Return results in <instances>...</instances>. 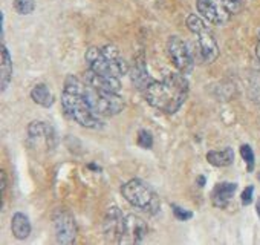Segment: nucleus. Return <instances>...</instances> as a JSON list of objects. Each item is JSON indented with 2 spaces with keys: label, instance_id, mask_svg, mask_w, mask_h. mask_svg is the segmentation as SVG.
<instances>
[{
  "label": "nucleus",
  "instance_id": "f257e3e1",
  "mask_svg": "<svg viewBox=\"0 0 260 245\" xmlns=\"http://www.w3.org/2000/svg\"><path fill=\"white\" fill-rule=\"evenodd\" d=\"M188 90V80L178 71L167 74L162 80L152 78L141 94L152 107L172 115L176 113L185 103Z\"/></svg>",
  "mask_w": 260,
  "mask_h": 245
},
{
  "label": "nucleus",
  "instance_id": "f03ea898",
  "mask_svg": "<svg viewBox=\"0 0 260 245\" xmlns=\"http://www.w3.org/2000/svg\"><path fill=\"white\" fill-rule=\"evenodd\" d=\"M64 90L78 94L89 106L90 109L100 115V116H113L118 115L125 103L124 98L119 94H113V92H104V90H98L92 86H89L84 80L77 78L75 75H68L64 80Z\"/></svg>",
  "mask_w": 260,
  "mask_h": 245
},
{
  "label": "nucleus",
  "instance_id": "7ed1b4c3",
  "mask_svg": "<svg viewBox=\"0 0 260 245\" xmlns=\"http://www.w3.org/2000/svg\"><path fill=\"white\" fill-rule=\"evenodd\" d=\"M84 60L87 65V69L110 75V77H122L128 72V65L121 55L119 49L113 45H104V46H90L86 54Z\"/></svg>",
  "mask_w": 260,
  "mask_h": 245
},
{
  "label": "nucleus",
  "instance_id": "20e7f679",
  "mask_svg": "<svg viewBox=\"0 0 260 245\" xmlns=\"http://www.w3.org/2000/svg\"><path fill=\"white\" fill-rule=\"evenodd\" d=\"M187 26L196 37V60L202 65H211L219 55V46L205 19L190 14L187 17Z\"/></svg>",
  "mask_w": 260,
  "mask_h": 245
},
{
  "label": "nucleus",
  "instance_id": "39448f33",
  "mask_svg": "<svg viewBox=\"0 0 260 245\" xmlns=\"http://www.w3.org/2000/svg\"><path fill=\"white\" fill-rule=\"evenodd\" d=\"M121 193L130 205H134L149 215H156L161 208V202L156 192L143 179L134 178L127 181L121 187Z\"/></svg>",
  "mask_w": 260,
  "mask_h": 245
},
{
  "label": "nucleus",
  "instance_id": "423d86ee",
  "mask_svg": "<svg viewBox=\"0 0 260 245\" xmlns=\"http://www.w3.org/2000/svg\"><path fill=\"white\" fill-rule=\"evenodd\" d=\"M61 107L69 118L77 121L83 128H87V129H103L104 128L103 116L96 115L78 94L63 89Z\"/></svg>",
  "mask_w": 260,
  "mask_h": 245
},
{
  "label": "nucleus",
  "instance_id": "0eeeda50",
  "mask_svg": "<svg viewBox=\"0 0 260 245\" xmlns=\"http://www.w3.org/2000/svg\"><path fill=\"white\" fill-rule=\"evenodd\" d=\"M245 0H196L199 14L211 25H225L240 13Z\"/></svg>",
  "mask_w": 260,
  "mask_h": 245
},
{
  "label": "nucleus",
  "instance_id": "6e6552de",
  "mask_svg": "<svg viewBox=\"0 0 260 245\" xmlns=\"http://www.w3.org/2000/svg\"><path fill=\"white\" fill-rule=\"evenodd\" d=\"M167 54L173 63V66L176 68V71H179L184 75H188L196 63V58L193 55V52L190 51L188 45L178 36H172L167 40Z\"/></svg>",
  "mask_w": 260,
  "mask_h": 245
},
{
  "label": "nucleus",
  "instance_id": "1a4fd4ad",
  "mask_svg": "<svg viewBox=\"0 0 260 245\" xmlns=\"http://www.w3.org/2000/svg\"><path fill=\"white\" fill-rule=\"evenodd\" d=\"M28 140L29 143L37 147L39 144H45L48 150L57 147V134L52 126H49L45 121H31L28 126Z\"/></svg>",
  "mask_w": 260,
  "mask_h": 245
},
{
  "label": "nucleus",
  "instance_id": "9d476101",
  "mask_svg": "<svg viewBox=\"0 0 260 245\" xmlns=\"http://www.w3.org/2000/svg\"><path fill=\"white\" fill-rule=\"evenodd\" d=\"M124 218L125 216L121 213V210L116 205L107 208L104 222H103V231L109 243H121L122 230H124Z\"/></svg>",
  "mask_w": 260,
  "mask_h": 245
},
{
  "label": "nucleus",
  "instance_id": "9b49d317",
  "mask_svg": "<svg viewBox=\"0 0 260 245\" xmlns=\"http://www.w3.org/2000/svg\"><path fill=\"white\" fill-rule=\"evenodd\" d=\"M55 236L58 243H74L77 239V222L71 211L58 210L55 215Z\"/></svg>",
  "mask_w": 260,
  "mask_h": 245
},
{
  "label": "nucleus",
  "instance_id": "f8f14e48",
  "mask_svg": "<svg viewBox=\"0 0 260 245\" xmlns=\"http://www.w3.org/2000/svg\"><path fill=\"white\" fill-rule=\"evenodd\" d=\"M147 224L137 215H125L121 243H140L147 236Z\"/></svg>",
  "mask_w": 260,
  "mask_h": 245
},
{
  "label": "nucleus",
  "instance_id": "ddd939ff",
  "mask_svg": "<svg viewBox=\"0 0 260 245\" xmlns=\"http://www.w3.org/2000/svg\"><path fill=\"white\" fill-rule=\"evenodd\" d=\"M84 81L98 89V90H104V92H113V94H119L121 90V81L118 77H110V75H104V74H98L93 72L90 69L86 71L84 74Z\"/></svg>",
  "mask_w": 260,
  "mask_h": 245
},
{
  "label": "nucleus",
  "instance_id": "4468645a",
  "mask_svg": "<svg viewBox=\"0 0 260 245\" xmlns=\"http://www.w3.org/2000/svg\"><path fill=\"white\" fill-rule=\"evenodd\" d=\"M236 190H237L236 182H219V184H216L213 192H211L213 205L217 208H225L228 205V202L233 199Z\"/></svg>",
  "mask_w": 260,
  "mask_h": 245
},
{
  "label": "nucleus",
  "instance_id": "2eb2a0df",
  "mask_svg": "<svg viewBox=\"0 0 260 245\" xmlns=\"http://www.w3.org/2000/svg\"><path fill=\"white\" fill-rule=\"evenodd\" d=\"M31 222H29V218L22 213V211H17L13 215V219H11V231L14 234V237L23 240L26 239L29 234H31Z\"/></svg>",
  "mask_w": 260,
  "mask_h": 245
},
{
  "label": "nucleus",
  "instance_id": "dca6fc26",
  "mask_svg": "<svg viewBox=\"0 0 260 245\" xmlns=\"http://www.w3.org/2000/svg\"><path fill=\"white\" fill-rule=\"evenodd\" d=\"M207 161L214 167H228L234 163V150L225 147L222 150H211L207 154Z\"/></svg>",
  "mask_w": 260,
  "mask_h": 245
},
{
  "label": "nucleus",
  "instance_id": "f3484780",
  "mask_svg": "<svg viewBox=\"0 0 260 245\" xmlns=\"http://www.w3.org/2000/svg\"><path fill=\"white\" fill-rule=\"evenodd\" d=\"M31 98H32V101L36 103V104H39V106H42V107H51L52 104H54V95L51 94V90L48 89V86L46 84H43V83H39V84H36L34 87H32V90H31Z\"/></svg>",
  "mask_w": 260,
  "mask_h": 245
},
{
  "label": "nucleus",
  "instance_id": "a211bd4d",
  "mask_svg": "<svg viewBox=\"0 0 260 245\" xmlns=\"http://www.w3.org/2000/svg\"><path fill=\"white\" fill-rule=\"evenodd\" d=\"M13 60L10 55L8 48L4 45L2 46V77H0V81H2V90H7L11 80H13Z\"/></svg>",
  "mask_w": 260,
  "mask_h": 245
},
{
  "label": "nucleus",
  "instance_id": "6ab92c4d",
  "mask_svg": "<svg viewBox=\"0 0 260 245\" xmlns=\"http://www.w3.org/2000/svg\"><path fill=\"white\" fill-rule=\"evenodd\" d=\"M14 10L20 16H28L32 14L36 10V2L34 0H14Z\"/></svg>",
  "mask_w": 260,
  "mask_h": 245
},
{
  "label": "nucleus",
  "instance_id": "aec40b11",
  "mask_svg": "<svg viewBox=\"0 0 260 245\" xmlns=\"http://www.w3.org/2000/svg\"><path fill=\"white\" fill-rule=\"evenodd\" d=\"M240 155H242L243 161L246 163L248 172H252V170H254V161H255L252 149H251L248 144H242V146H240Z\"/></svg>",
  "mask_w": 260,
  "mask_h": 245
},
{
  "label": "nucleus",
  "instance_id": "412c9836",
  "mask_svg": "<svg viewBox=\"0 0 260 245\" xmlns=\"http://www.w3.org/2000/svg\"><path fill=\"white\" fill-rule=\"evenodd\" d=\"M138 146L143 149H152L153 147V137L149 131L141 129L138 132Z\"/></svg>",
  "mask_w": 260,
  "mask_h": 245
},
{
  "label": "nucleus",
  "instance_id": "4be33fe9",
  "mask_svg": "<svg viewBox=\"0 0 260 245\" xmlns=\"http://www.w3.org/2000/svg\"><path fill=\"white\" fill-rule=\"evenodd\" d=\"M172 211L178 221H188L193 218V213L190 210H185L184 207H181L178 204H172Z\"/></svg>",
  "mask_w": 260,
  "mask_h": 245
},
{
  "label": "nucleus",
  "instance_id": "5701e85b",
  "mask_svg": "<svg viewBox=\"0 0 260 245\" xmlns=\"http://www.w3.org/2000/svg\"><path fill=\"white\" fill-rule=\"evenodd\" d=\"M252 193H254V187L252 186H248L243 192H242V204L243 205H249L252 202Z\"/></svg>",
  "mask_w": 260,
  "mask_h": 245
},
{
  "label": "nucleus",
  "instance_id": "b1692460",
  "mask_svg": "<svg viewBox=\"0 0 260 245\" xmlns=\"http://www.w3.org/2000/svg\"><path fill=\"white\" fill-rule=\"evenodd\" d=\"M255 55L260 62V33H258V39H257V45H255Z\"/></svg>",
  "mask_w": 260,
  "mask_h": 245
},
{
  "label": "nucleus",
  "instance_id": "393cba45",
  "mask_svg": "<svg viewBox=\"0 0 260 245\" xmlns=\"http://www.w3.org/2000/svg\"><path fill=\"white\" fill-rule=\"evenodd\" d=\"M196 182H198V186H199V187H204V186H205V178H204V176H199Z\"/></svg>",
  "mask_w": 260,
  "mask_h": 245
},
{
  "label": "nucleus",
  "instance_id": "a878e982",
  "mask_svg": "<svg viewBox=\"0 0 260 245\" xmlns=\"http://www.w3.org/2000/svg\"><path fill=\"white\" fill-rule=\"evenodd\" d=\"M255 210H257V215H258V218H260V198L257 199V204H255Z\"/></svg>",
  "mask_w": 260,
  "mask_h": 245
},
{
  "label": "nucleus",
  "instance_id": "bb28decb",
  "mask_svg": "<svg viewBox=\"0 0 260 245\" xmlns=\"http://www.w3.org/2000/svg\"><path fill=\"white\" fill-rule=\"evenodd\" d=\"M89 169H95V170H101V169H100V167H96L95 164H90V166H89Z\"/></svg>",
  "mask_w": 260,
  "mask_h": 245
}]
</instances>
